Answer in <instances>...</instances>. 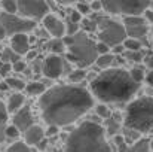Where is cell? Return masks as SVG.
Here are the masks:
<instances>
[{
	"label": "cell",
	"instance_id": "1",
	"mask_svg": "<svg viewBox=\"0 0 153 152\" xmlns=\"http://www.w3.org/2000/svg\"><path fill=\"white\" fill-rule=\"evenodd\" d=\"M94 106V96L79 85H56L46 90L39 107L42 118L48 125L64 127L76 122Z\"/></svg>",
	"mask_w": 153,
	"mask_h": 152
},
{
	"label": "cell",
	"instance_id": "2",
	"mask_svg": "<svg viewBox=\"0 0 153 152\" xmlns=\"http://www.w3.org/2000/svg\"><path fill=\"white\" fill-rule=\"evenodd\" d=\"M140 90L131 72L123 67H110L91 81V93L102 103H123L131 100Z\"/></svg>",
	"mask_w": 153,
	"mask_h": 152
},
{
	"label": "cell",
	"instance_id": "3",
	"mask_svg": "<svg viewBox=\"0 0 153 152\" xmlns=\"http://www.w3.org/2000/svg\"><path fill=\"white\" fill-rule=\"evenodd\" d=\"M65 152H111L105 130L95 121H85L67 137Z\"/></svg>",
	"mask_w": 153,
	"mask_h": 152
},
{
	"label": "cell",
	"instance_id": "4",
	"mask_svg": "<svg viewBox=\"0 0 153 152\" xmlns=\"http://www.w3.org/2000/svg\"><path fill=\"white\" fill-rule=\"evenodd\" d=\"M125 128L138 133H147L153 128V97H140L132 100L125 112Z\"/></svg>",
	"mask_w": 153,
	"mask_h": 152
},
{
	"label": "cell",
	"instance_id": "5",
	"mask_svg": "<svg viewBox=\"0 0 153 152\" xmlns=\"http://www.w3.org/2000/svg\"><path fill=\"white\" fill-rule=\"evenodd\" d=\"M98 58L97 43L86 34V33H77L73 36V42L68 46V52L65 54V60L70 63L77 64L80 69L88 67L94 64Z\"/></svg>",
	"mask_w": 153,
	"mask_h": 152
},
{
	"label": "cell",
	"instance_id": "6",
	"mask_svg": "<svg viewBox=\"0 0 153 152\" xmlns=\"http://www.w3.org/2000/svg\"><path fill=\"white\" fill-rule=\"evenodd\" d=\"M95 22H97V36L100 42L107 43L110 48L122 45L128 37L125 25L116 19H111L108 16H97Z\"/></svg>",
	"mask_w": 153,
	"mask_h": 152
},
{
	"label": "cell",
	"instance_id": "7",
	"mask_svg": "<svg viewBox=\"0 0 153 152\" xmlns=\"http://www.w3.org/2000/svg\"><path fill=\"white\" fill-rule=\"evenodd\" d=\"M102 4V10L108 12L110 15H141L144 13L150 4L152 0H100Z\"/></svg>",
	"mask_w": 153,
	"mask_h": 152
},
{
	"label": "cell",
	"instance_id": "8",
	"mask_svg": "<svg viewBox=\"0 0 153 152\" xmlns=\"http://www.w3.org/2000/svg\"><path fill=\"white\" fill-rule=\"evenodd\" d=\"M0 22L3 24L7 36H15L21 33H30L36 28V21L24 18L18 13H0Z\"/></svg>",
	"mask_w": 153,
	"mask_h": 152
},
{
	"label": "cell",
	"instance_id": "9",
	"mask_svg": "<svg viewBox=\"0 0 153 152\" xmlns=\"http://www.w3.org/2000/svg\"><path fill=\"white\" fill-rule=\"evenodd\" d=\"M18 15L30 19H43L49 13V3L46 0H16Z\"/></svg>",
	"mask_w": 153,
	"mask_h": 152
},
{
	"label": "cell",
	"instance_id": "10",
	"mask_svg": "<svg viewBox=\"0 0 153 152\" xmlns=\"http://www.w3.org/2000/svg\"><path fill=\"white\" fill-rule=\"evenodd\" d=\"M42 72L49 79H58L67 72V63L58 54H51L43 60Z\"/></svg>",
	"mask_w": 153,
	"mask_h": 152
},
{
	"label": "cell",
	"instance_id": "11",
	"mask_svg": "<svg viewBox=\"0 0 153 152\" xmlns=\"http://www.w3.org/2000/svg\"><path fill=\"white\" fill-rule=\"evenodd\" d=\"M147 19L143 18L141 15H131V16H125L123 18V25L126 30L128 37H134V39H144L149 28H147Z\"/></svg>",
	"mask_w": 153,
	"mask_h": 152
},
{
	"label": "cell",
	"instance_id": "12",
	"mask_svg": "<svg viewBox=\"0 0 153 152\" xmlns=\"http://www.w3.org/2000/svg\"><path fill=\"white\" fill-rule=\"evenodd\" d=\"M43 27L53 37H64L65 36V24L58 16H55L52 13H48L43 18Z\"/></svg>",
	"mask_w": 153,
	"mask_h": 152
},
{
	"label": "cell",
	"instance_id": "13",
	"mask_svg": "<svg viewBox=\"0 0 153 152\" xmlns=\"http://www.w3.org/2000/svg\"><path fill=\"white\" fill-rule=\"evenodd\" d=\"M13 124L21 130V133H25L30 127L34 125V118H33V113H31V110H30L28 106L21 107L13 115Z\"/></svg>",
	"mask_w": 153,
	"mask_h": 152
},
{
	"label": "cell",
	"instance_id": "14",
	"mask_svg": "<svg viewBox=\"0 0 153 152\" xmlns=\"http://www.w3.org/2000/svg\"><path fill=\"white\" fill-rule=\"evenodd\" d=\"M46 136V131L40 125H33L24 133V142L28 146H37Z\"/></svg>",
	"mask_w": 153,
	"mask_h": 152
},
{
	"label": "cell",
	"instance_id": "15",
	"mask_svg": "<svg viewBox=\"0 0 153 152\" xmlns=\"http://www.w3.org/2000/svg\"><path fill=\"white\" fill-rule=\"evenodd\" d=\"M10 48L15 51L18 55H25L30 51V39L27 33L15 34L10 37Z\"/></svg>",
	"mask_w": 153,
	"mask_h": 152
},
{
	"label": "cell",
	"instance_id": "16",
	"mask_svg": "<svg viewBox=\"0 0 153 152\" xmlns=\"http://www.w3.org/2000/svg\"><path fill=\"white\" fill-rule=\"evenodd\" d=\"M24 101L25 97L21 94V93H13L9 100H7V109H9V113H16L21 107H24Z\"/></svg>",
	"mask_w": 153,
	"mask_h": 152
},
{
	"label": "cell",
	"instance_id": "17",
	"mask_svg": "<svg viewBox=\"0 0 153 152\" xmlns=\"http://www.w3.org/2000/svg\"><path fill=\"white\" fill-rule=\"evenodd\" d=\"M46 48L51 51V54H61V52H64L67 46H65L62 37H53L46 43Z\"/></svg>",
	"mask_w": 153,
	"mask_h": 152
},
{
	"label": "cell",
	"instance_id": "18",
	"mask_svg": "<svg viewBox=\"0 0 153 152\" xmlns=\"http://www.w3.org/2000/svg\"><path fill=\"white\" fill-rule=\"evenodd\" d=\"M114 60H116V55L108 52V54H102V55H98V58H97L95 64H97L98 67H101V69H110V67L113 66Z\"/></svg>",
	"mask_w": 153,
	"mask_h": 152
},
{
	"label": "cell",
	"instance_id": "19",
	"mask_svg": "<svg viewBox=\"0 0 153 152\" xmlns=\"http://www.w3.org/2000/svg\"><path fill=\"white\" fill-rule=\"evenodd\" d=\"M25 90H27V93H28L30 96H42V94L46 91V87H45V84H43V82L34 81V82L27 84Z\"/></svg>",
	"mask_w": 153,
	"mask_h": 152
},
{
	"label": "cell",
	"instance_id": "20",
	"mask_svg": "<svg viewBox=\"0 0 153 152\" xmlns=\"http://www.w3.org/2000/svg\"><path fill=\"white\" fill-rule=\"evenodd\" d=\"M132 152H150V140L147 139H138L137 142H134V145L131 146Z\"/></svg>",
	"mask_w": 153,
	"mask_h": 152
},
{
	"label": "cell",
	"instance_id": "21",
	"mask_svg": "<svg viewBox=\"0 0 153 152\" xmlns=\"http://www.w3.org/2000/svg\"><path fill=\"white\" fill-rule=\"evenodd\" d=\"M6 82H7L9 88L13 90L15 93H19V91L25 90V87H27V84H25L22 79H19V78H7Z\"/></svg>",
	"mask_w": 153,
	"mask_h": 152
},
{
	"label": "cell",
	"instance_id": "22",
	"mask_svg": "<svg viewBox=\"0 0 153 152\" xmlns=\"http://www.w3.org/2000/svg\"><path fill=\"white\" fill-rule=\"evenodd\" d=\"M123 55H125V58L128 60V61H132V63H141V61H144V58H146V55L143 54V51H125L123 52Z\"/></svg>",
	"mask_w": 153,
	"mask_h": 152
},
{
	"label": "cell",
	"instance_id": "23",
	"mask_svg": "<svg viewBox=\"0 0 153 152\" xmlns=\"http://www.w3.org/2000/svg\"><path fill=\"white\" fill-rule=\"evenodd\" d=\"M123 46L126 51H140L143 43L140 39H134V37H126L125 42H123Z\"/></svg>",
	"mask_w": 153,
	"mask_h": 152
},
{
	"label": "cell",
	"instance_id": "24",
	"mask_svg": "<svg viewBox=\"0 0 153 152\" xmlns=\"http://www.w3.org/2000/svg\"><path fill=\"white\" fill-rule=\"evenodd\" d=\"M85 78H86V72H85L83 69L71 70V72L68 73V81L73 82V84H79V82H82Z\"/></svg>",
	"mask_w": 153,
	"mask_h": 152
},
{
	"label": "cell",
	"instance_id": "25",
	"mask_svg": "<svg viewBox=\"0 0 153 152\" xmlns=\"http://www.w3.org/2000/svg\"><path fill=\"white\" fill-rule=\"evenodd\" d=\"M19 57H21V55H18L12 48H6V49L3 51V54H1L3 63H16V61L19 60Z\"/></svg>",
	"mask_w": 153,
	"mask_h": 152
},
{
	"label": "cell",
	"instance_id": "26",
	"mask_svg": "<svg viewBox=\"0 0 153 152\" xmlns=\"http://www.w3.org/2000/svg\"><path fill=\"white\" fill-rule=\"evenodd\" d=\"M119 130H120V122L116 118H108L107 119V130H105V133L110 134V136H114Z\"/></svg>",
	"mask_w": 153,
	"mask_h": 152
},
{
	"label": "cell",
	"instance_id": "27",
	"mask_svg": "<svg viewBox=\"0 0 153 152\" xmlns=\"http://www.w3.org/2000/svg\"><path fill=\"white\" fill-rule=\"evenodd\" d=\"M1 7L7 13H18V3H16V0H1Z\"/></svg>",
	"mask_w": 153,
	"mask_h": 152
},
{
	"label": "cell",
	"instance_id": "28",
	"mask_svg": "<svg viewBox=\"0 0 153 152\" xmlns=\"http://www.w3.org/2000/svg\"><path fill=\"white\" fill-rule=\"evenodd\" d=\"M6 152H30V148L25 142H15L6 149Z\"/></svg>",
	"mask_w": 153,
	"mask_h": 152
},
{
	"label": "cell",
	"instance_id": "29",
	"mask_svg": "<svg viewBox=\"0 0 153 152\" xmlns=\"http://www.w3.org/2000/svg\"><path fill=\"white\" fill-rule=\"evenodd\" d=\"M129 72H131V76L134 78V81H137L138 84H141V82L146 79V73H144V70L140 69V67H134V69H131Z\"/></svg>",
	"mask_w": 153,
	"mask_h": 152
},
{
	"label": "cell",
	"instance_id": "30",
	"mask_svg": "<svg viewBox=\"0 0 153 152\" xmlns=\"http://www.w3.org/2000/svg\"><path fill=\"white\" fill-rule=\"evenodd\" d=\"M19 134H21V130L15 124L6 127V139H18Z\"/></svg>",
	"mask_w": 153,
	"mask_h": 152
},
{
	"label": "cell",
	"instance_id": "31",
	"mask_svg": "<svg viewBox=\"0 0 153 152\" xmlns=\"http://www.w3.org/2000/svg\"><path fill=\"white\" fill-rule=\"evenodd\" d=\"M77 33H80L79 24L68 21V22L65 24V36H74V34H77Z\"/></svg>",
	"mask_w": 153,
	"mask_h": 152
},
{
	"label": "cell",
	"instance_id": "32",
	"mask_svg": "<svg viewBox=\"0 0 153 152\" xmlns=\"http://www.w3.org/2000/svg\"><path fill=\"white\" fill-rule=\"evenodd\" d=\"M9 119V109L7 104H4L3 101H0V124H6V121Z\"/></svg>",
	"mask_w": 153,
	"mask_h": 152
},
{
	"label": "cell",
	"instance_id": "33",
	"mask_svg": "<svg viewBox=\"0 0 153 152\" xmlns=\"http://www.w3.org/2000/svg\"><path fill=\"white\" fill-rule=\"evenodd\" d=\"M68 21L79 24V22H82V21H83V15H82L77 9H73V10H70V19H68Z\"/></svg>",
	"mask_w": 153,
	"mask_h": 152
},
{
	"label": "cell",
	"instance_id": "34",
	"mask_svg": "<svg viewBox=\"0 0 153 152\" xmlns=\"http://www.w3.org/2000/svg\"><path fill=\"white\" fill-rule=\"evenodd\" d=\"M82 15H88V13H91L92 12V9H91V4H88V3H77V7H76Z\"/></svg>",
	"mask_w": 153,
	"mask_h": 152
},
{
	"label": "cell",
	"instance_id": "35",
	"mask_svg": "<svg viewBox=\"0 0 153 152\" xmlns=\"http://www.w3.org/2000/svg\"><path fill=\"white\" fill-rule=\"evenodd\" d=\"M97 49H98V55H102V54H108L110 52V46L104 42H98L97 43Z\"/></svg>",
	"mask_w": 153,
	"mask_h": 152
},
{
	"label": "cell",
	"instance_id": "36",
	"mask_svg": "<svg viewBox=\"0 0 153 152\" xmlns=\"http://www.w3.org/2000/svg\"><path fill=\"white\" fill-rule=\"evenodd\" d=\"M95 112H97V115H98V116H102V118H108V109H107V107H105L104 104H100V106H97Z\"/></svg>",
	"mask_w": 153,
	"mask_h": 152
},
{
	"label": "cell",
	"instance_id": "37",
	"mask_svg": "<svg viewBox=\"0 0 153 152\" xmlns=\"http://www.w3.org/2000/svg\"><path fill=\"white\" fill-rule=\"evenodd\" d=\"M12 67H13V70H15V72H24L27 66H25V63H24L22 60H18L16 63H13V64H12Z\"/></svg>",
	"mask_w": 153,
	"mask_h": 152
},
{
	"label": "cell",
	"instance_id": "38",
	"mask_svg": "<svg viewBox=\"0 0 153 152\" xmlns=\"http://www.w3.org/2000/svg\"><path fill=\"white\" fill-rule=\"evenodd\" d=\"M13 67H12V64L10 63H3L1 66H0V75H3V76H6L10 70H12Z\"/></svg>",
	"mask_w": 153,
	"mask_h": 152
},
{
	"label": "cell",
	"instance_id": "39",
	"mask_svg": "<svg viewBox=\"0 0 153 152\" xmlns=\"http://www.w3.org/2000/svg\"><path fill=\"white\" fill-rule=\"evenodd\" d=\"M91 9H92V12H98V10H101L102 9V4L100 0H92V3H91Z\"/></svg>",
	"mask_w": 153,
	"mask_h": 152
},
{
	"label": "cell",
	"instance_id": "40",
	"mask_svg": "<svg viewBox=\"0 0 153 152\" xmlns=\"http://www.w3.org/2000/svg\"><path fill=\"white\" fill-rule=\"evenodd\" d=\"M125 51L126 49H125L123 43H122V45H116V46H113V54H114V55H122Z\"/></svg>",
	"mask_w": 153,
	"mask_h": 152
},
{
	"label": "cell",
	"instance_id": "41",
	"mask_svg": "<svg viewBox=\"0 0 153 152\" xmlns=\"http://www.w3.org/2000/svg\"><path fill=\"white\" fill-rule=\"evenodd\" d=\"M144 63H146V66H147V67L152 70V69H153V52H152V54H147V55H146Z\"/></svg>",
	"mask_w": 153,
	"mask_h": 152
},
{
	"label": "cell",
	"instance_id": "42",
	"mask_svg": "<svg viewBox=\"0 0 153 152\" xmlns=\"http://www.w3.org/2000/svg\"><path fill=\"white\" fill-rule=\"evenodd\" d=\"M58 133V127L56 125H49L46 130V136H55Z\"/></svg>",
	"mask_w": 153,
	"mask_h": 152
},
{
	"label": "cell",
	"instance_id": "43",
	"mask_svg": "<svg viewBox=\"0 0 153 152\" xmlns=\"http://www.w3.org/2000/svg\"><path fill=\"white\" fill-rule=\"evenodd\" d=\"M119 146V152H132V149H131V146H128L126 145V142H122L120 145H117Z\"/></svg>",
	"mask_w": 153,
	"mask_h": 152
},
{
	"label": "cell",
	"instance_id": "44",
	"mask_svg": "<svg viewBox=\"0 0 153 152\" xmlns=\"http://www.w3.org/2000/svg\"><path fill=\"white\" fill-rule=\"evenodd\" d=\"M144 81L147 82V85H149V87H152L153 88V69L147 73V75H146V79H144Z\"/></svg>",
	"mask_w": 153,
	"mask_h": 152
},
{
	"label": "cell",
	"instance_id": "45",
	"mask_svg": "<svg viewBox=\"0 0 153 152\" xmlns=\"http://www.w3.org/2000/svg\"><path fill=\"white\" fill-rule=\"evenodd\" d=\"M6 139V127L3 124H0V143H3Z\"/></svg>",
	"mask_w": 153,
	"mask_h": 152
},
{
	"label": "cell",
	"instance_id": "46",
	"mask_svg": "<svg viewBox=\"0 0 153 152\" xmlns=\"http://www.w3.org/2000/svg\"><path fill=\"white\" fill-rule=\"evenodd\" d=\"M144 18H146L147 21H150V22L153 24V9H150V7H149V9L144 12Z\"/></svg>",
	"mask_w": 153,
	"mask_h": 152
},
{
	"label": "cell",
	"instance_id": "47",
	"mask_svg": "<svg viewBox=\"0 0 153 152\" xmlns=\"http://www.w3.org/2000/svg\"><path fill=\"white\" fill-rule=\"evenodd\" d=\"M6 36H7V33H6V30H4L3 24L0 22V42H1V40H3V39H4Z\"/></svg>",
	"mask_w": 153,
	"mask_h": 152
},
{
	"label": "cell",
	"instance_id": "48",
	"mask_svg": "<svg viewBox=\"0 0 153 152\" xmlns=\"http://www.w3.org/2000/svg\"><path fill=\"white\" fill-rule=\"evenodd\" d=\"M7 90H10L9 85H7V82L6 81L4 82H0V91H7Z\"/></svg>",
	"mask_w": 153,
	"mask_h": 152
},
{
	"label": "cell",
	"instance_id": "49",
	"mask_svg": "<svg viewBox=\"0 0 153 152\" xmlns=\"http://www.w3.org/2000/svg\"><path fill=\"white\" fill-rule=\"evenodd\" d=\"M37 148H39L40 151H42V149H45V148H46V140L43 139V140H42V142H40V143L37 145Z\"/></svg>",
	"mask_w": 153,
	"mask_h": 152
},
{
	"label": "cell",
	"instance_id": "50",
	"mask_svg": "<svg viewBox=\"0 0 153 152\" xmlns=\"http://www.w3.org/2000/svg\"><path fill=\"white\" fill-rule=\"evenodd\" d=\"M61 3H64V4H70V3H74V1H77V0H59Z\"/></svg>",
	"mask_w": 153,
	"mask_h": 152
},
{
	"label": "cell",
	"instance_id": "51",
	"mask_svg": "<svg viewBox=\"0 0 153 152\" xmlns=\"http://www.w3.org/2000/svg\"><path fill=\"white\" fill-rule=\"evenodd\" d=\"M150 148H152V151H153V139L150 140Z\"/></svg>",
	"mask_w": 153,
	"mask_h": 152
},
{
	"label": "cell",
	"instance_id": "52",
	"mask_svg": "<svg viewBox=\"0 0 153 152\" xmlns=\"http://www.w3.org/2000/svg\"><path fill=\"white\" fill-rule=\"evenodd\" d=\"M152 31H153V27H152Z\"/></svg>",
	"mask_w": 153,
	"mask_h": 152
}]
</instances>
